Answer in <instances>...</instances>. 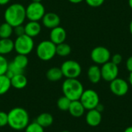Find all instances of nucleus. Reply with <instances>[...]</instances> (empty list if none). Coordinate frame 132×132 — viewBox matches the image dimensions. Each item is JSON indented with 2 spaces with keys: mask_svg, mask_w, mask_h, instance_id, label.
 Masks as SVG:
<instances>
[{
  "mask_svg": "<svg viewBox=\"0 0 132 132\" xmlns=\"http://www.w3.org/2000/svg\"><path fill=\"white\" fill-rule=\"evenodd\" d=\"M29 124V115L22 108L17 107L8 112V125L15 131H22Z\"/></svg>",
  "mask_w": 132,
  "mask_h": 132,
  "instance_id": "obj_1",
  "label": "nucleus"
},
{
  "mask_svg": "<svg viewBox=\"0 0 132 132\" xmlns=\"http://www.w3.org/2000/svg\"><path fill=\"white\" fill-rule=\"evenodd\" d=\"M5 22L12 27L22 25L26 19V8L20 3H13L9 5L4 12Z\"/></svg>",
  "mask_w": 132,
  "mask_h": 132,
  "instance_id": "obj_2",
  "label": "nucleus"
},
{
  "mask_svg": "<svg viewBox=\"0 0 132 132\" xmlns=\"http://www.w3.org/2000/svg\"><path fill=\"white\" fill-rule=\"evenodd\" d=\"M84 90V86L82 83L77 80V78H66L62 84V91L63 96L69 98L71 101L80 100Z\"/></svg>",
  "mask_w": 132,
  "mask_h": 132,
  "instance_id": "obj_3",
  "label": "nucleus"
},
{
  "mask_svg": "<svg viewBox=\"0 0 132 132\" xmlns=\"http://www.w3.org/2000/svg\"><path fill=\"white\" fill-rule=\"evenodd\" d=\"M56 44L50 40L40 42L36 48V55L43 61H49L56 56Z\"/></svg>",
  "mask_w": 132,
  "mask_h": 132,
  "instance_id": "obj_4",
  "label": "nucleus"
},
{
  "mask_svg": "<svg viewBox=\"0 0 132 132\" xmlns=\"http://www.w3.org/2000/svg\"><path fill=\"white\" fill-rule=\"evenodd\" d=\"M34 48L33 39L26 34L16 37L14 41V50L18 54L28 55Z\"/></svg>",
  "mask_w": 132,
  "mask_h": 132,
  "instance_id": "obj_5",
  "label": "nucleus"
},
{
  "mask_svg": "<svg viewBox=\"0 0 132 132\" xmlns=\"http://www.w3.org/2000/svg\"><path fill=\"white\" fill-rule=\"evenodd\" d=\"M63 77L68 79H74L80 77L82 72L80 64L73 60H66L60 67Z\"/></svg>",
  "mask_w": 132,
  "mask_h": 132,
  "instance_id": "obj_6",
  "label": "nucleus"
},
{
  "mask_svg": "<svg viewBox=\"0 0 132 132\" xmlns=\"http://www.w3.org/2000/svg\"><path fill=\"white\" fill-rule=\"evenodd\" d=\"M80 101L84 107L85 110L89 111L97 108V106L100 104V97L95 90L87 89L84 90L80 98Z\"/></svg>",
  "mask_w": 132,
  "mask_h": 132,
  "instance_id": "obj_7",
  "label": "nucleus"
},
{
  "mask_svg": "<svg viewBox=\"0 0 132 132\" xmlns=\"http://www.w3.org/2000/svg\"><path fill=\"white\" fill-rule=\"evenodd\" d=\"M45 13V7L41 2H32L26 8V19L29 21L39 22V20H42Z\"/></svg>",
  "mask_w": 132,
  "mask_h": 132,
  "instance_id": "obj_8",
  "label": "nucleus"
},
{
  "mask_svg": "<svg viewBox=\"0 0 132 132\" xmlns=\"http://www.w3.org/2000/svg\"><path fill=\"white\" fill-rule=\"evenodd\" d=\"M111 54L110 50L104 46H96L90 53V58L96 64L103 65L110 61Z\"/></svg>",
  "mask_w": 132,
  "mask_h": 132,
  "instance_id": "obj_9",
  "label": "nucleus"
},
{
  "mask_svg": "<svg viewBox=\"0 0 132 132\" xmlns=\"http://www.w3.org/2000/svg\"><path fill=\"white\" fill-rule=\"evenodd\" d=\"M101 70L102 79H104L107 82H111L116 79L119 73L118 66L114 64L111 61H108L103 64Z\"/></svg>",
  "mask_w": 132,
  "mask_h": 132,
  "instance_id": "obj_10",
  "label": "nucleus"
},
{
  "mask_svg": "<svg viewBox=\"0 0 132 132\" xmlns=\"http://www.w3.org/2000/svg\"><path fill=\"white\" fill-rule=\"evenodd\" d=\"M110 83V90L114 95L122 97L128 92L129 85L125 80L117 77Z\"/></svg>",
  "mask_w": 132,
  "mask_h": 132,
  "instance_id": "obj_11",
  "label": "nucleus"
},
{
  "mask_svg": "<svg viewBox=\"0 0 132 132\" xmlns=\"http://www.w3.org/2000/svg\"><path fill=\"white\" fill-rule=\"evenodd\" d=\"M50 40L51 42H53L56 45H58L65 42L67 38V32L63 27L59 26L51 29L50 33Z\"/></svg>",
  "mask_w": 132,
  "mask_h": 132,
  "instance_id": "obj_12",
  "label": "nucleus"
},
{
  "mask_svg": "<svg viewBox=\"0 0 132 132\" xmlns=\"http://www.w3.org/2000/svg\"><path fill=\"white\" fill-rule=\"evenodd\" d=\"M42 22L46 28L52 29L60 26V18L57 14L54 12H47L45 13V15H43Z\"/></svg>",
  "mask_w": 132,
  "mask_h": 132,
  "instance_id": "obj_13",
  "label": "nucleus"
},
{
  "mask_svg": "<svg viewBox=\"0 0 132 132\" xmlns=\"http://www.w3.org/2000/svg\"><path fill=\"white\" fill-rule=\"evenodd\" d=\"M102 121L101 112L98 111L96 108L89 110L86 114V122L90 127L98 126Z\"/></svg>",
  "mask_w": 132,
  "mask_h": 132,
  "instance_id": "obj_14",
  "label": "nucleus"
},
{
  "mask_svg": "<svg viewBox=\"0 0 132 132\" xmlns=\"http://www.w3.org/2000/svg\"><path fill=\"white\" fill-rule=\"evenodd\" d=\"M25 34L33 38L37 36L42 29L41 25L39 23V22L36 21H29L27 22L25 26Z\"/></svg>",
  "mask_w": 132,
  "mask_h": 132,
  "instance_id": "obj_15",
  "label": "nucleus"
},
{
  "mask_svg": "<svg viewBox=\"0 0 132 132\" xmlns=\"http://www.w3.org/2000/svg\"><path fill=\"white\" fill-rule=\"evenodd\" d=\"M68 111L70 112L71 116L74 118H80L84 115L85 112V108L80 101V100L73 101L70 103Z\"/></svg>",
  "mask_w": 132,
  "mask_h": 132,
  "instance_id": "obj_16",
  "label": "nucleus"
},
{
  "mask_svg": "<svg viewBox=\"0 0 132 132\" xmlns=\"http://www.w3.org/2000/svg\"><path fill=\"white\" fill-rule=\"evenodd\" d=\"M87 77L92 84H97L101 81V70L97 65H92L87 70Z\"/></svg>",
  "mask_w": 132,
  "mask_h": 132,
  "instance_id": "obj_17",
  "label": "nucleus"
},
{
  "mask_svg": "<svg viewBox=\"0 0 132 132\" xmlns=\"http://www.w3.org/2000/svg\"><path fill=\"white\" fill-rule=\"evenodd\" d=\"M10 80H11L12 87L17 90H21L25 88L28 84L27 78L23 73L14 75Z\"/></svg>",
  "mask_w": 132,
  "mask_h": 132,
  "instance_id": "obj_18",
  "label": "nucleus"
},
{
  "mask_svg": "<svg viewBox=\"0 0 132 132\" xmlns=\"http://www.w3.org/2000/svg\"><path fill=\"white\" fill-rule=\"evenodd\" d=\"M36 122L39 124L43 128H49L53 123V117L50 113H46V112L42 113L37 117Z\"/></svg>",
  "mask_w": 132,
  "mask_h": 132,
  "instance_id": "obj_19",
  "label": "nucleus"
},
{
  "mask_svg": "<svg viewBox=\"0 0 132 132\" xmlns=\"http://www.w3.org/2000/svg\"><path fill=\"white\" fill-rule=\"evenodd\" d=\"M14 50V42L10 39H0V55H6Z\"/></svg>",
  "mask_w": 132,
  "mask_h": 132,
  "instance_id": "obj_20",
  "label": "nucleus"
},
{
  "mask_svg": "<svg viewBox=\"0 0 132 132\" xmlns=\"http://www.w3.org/2000/svg\"><path fill=\"white\" fill-rule=\"evenodd\" d=\"M46 76L47 80L52 82L59 81L63 77L60 67H51L50 69H49L46 72Z\"/></svg>",
  "mask_w": 132,
  "mask_h": 132,
  "instance_id": "obj_21",
  "label": "nucleus"
},
{
  "mask_svg": "<svg viewBox=\"0 0 132 132\" xmlns=\"http://www.w3.org/2000/svg\"><path fill=\"white\" fill-rule=\"evenodd\" d=\"M12 63L19 69L24 70L29 63V60L26 55L17 54V56H15L14 60H12Z\"/></svg>",
  "mask_w": 132,
  "mask_h": 132,
  "instance_id": "obj_22",
  "label": "nucleus"
},
{
  "mask_svg": "<svg viewBox=\"0 0 132 132\" xmlns=\"http://www.w3.org/2000/svg\"><path fill=\"white\" fill-rule=\"evenodd\" d=\"M11 80L5 74L0 75V96L6 94L11 88Z\"/></svg>",
  "mask_w": 132,
  "mask_h": 132,
  "instance_id": "obj_23",
  "label": "nucleus"
},
{
  "mask_svg": "<svg viewBox=\"0 0 132 132\" xmlns=\"http://www.w3.org/2000/svg\"><path fill=\"white\" fill-rule=\"evenodd\" d=\"M71 53V47L69 44L64 43H60L56 46V53L59 56L65 57L70 54Z\"/></svg>",
  "mask_w": 132,
  "mask_h": 132,
  "instance_id": "obj_24",
  "label": "nucleus"
},
{
  "mask_svg": "<svg viewBox=\"0 0 132 132\" xmlns=\"http://www.w3.org/2000/svg\"><path fill=\"white\" fill-rule=\"evenodd\" d=\"M13 33V27L7 22H3L0 25V39L10 38Z\"/></svg>",
  "mask_w": 132,
  "mask_h": 132,
  "instance_id": "obj_25",
  "label": "nucleus"
},
{
  "mask_svg": "<svg viewBox=\"0 0 132 132\" xmlns=\"http://www.w3.org/2000/svg\"><path fill=\"white\" fill-rule=\"evenodd\" d=\"M71 101L65 96L60 97L57 101V107L60 111H67L69 110Z\"/></svg>",
  "mask_w": 132,
  "mask_h": 132,
  "instance_id": "obj_26",
  "label": "nucleus"
},
{
  "mask_svg": "<svg viewBox=\"0 0 132 132\" xmlns=\"http://www.w3.org/2000/svg\"><path fill=\"white\" fill-rule=\"evenodd\" d=\"M25 132H45L44 128L41 127L36 121L29 123L28 126L25 128Z\"/></svg>",
  "mask_w": 132,
  "mask_h": 132,
  "instance_id": "obj_27",
  "label": "nucleus"
},
{
  "mask_svg": "<svg viewBox=\"0 0 132 132\" xmlns=\"http://www.w3.org/2000/svg\"><path fill=\"white\" fill-rule=\"evenodd\" d=\"M8 66H9V63L6 58L4 56L0 55V75H3L6 73L8 70Z\"/></svg>",
  "mask_w": 132,
  "mask_h": 132,
  "instance_id": "obj_28",
  "label": "nucleus"
},
{
  "mask_svg": "<svg viewBox=\"0 0 132 132\" xmlns=\"http://www.w3.org/2000/svg\"><path fill=\"white\" fill-rule=\"evenodd\" d=\"M8 125V113L0 111V128H4Z\"/></svg>",
  "mask_w": 132,
  "mask_h": 132,
  "instance_id": "obj_29",
  "label": "nucleus"
},
{
  "mask_svg": "<svg viewBox=\"0 0 132 132\" xmlns=\"http://www.w3.org/2000/svg\"><path fill=\"white\" fill-rule=\"evenodd\" d=\"M84 1L89 6L93 8H97L101 6L105 0H84Z\"/></svg>",
  "mask_w": 132,
  "mask_h": 132,
  "instance_id": "obj_30",
  "label": "nucleus"
},
{
  "mask_svg": "<svg viewBox=\"0 0 132 132\" xmlns=\"http://www.w3.org/2000/svg\"><path fill=\"white\" fill-rule=\"evenodd\" d=\"M13 32L15 33V35L18 37L20 36H22L25 34V28L22 25L20 26H17L15 27H13Z\"/></svg>",
  "mask_w": 132,
  "mask_h": 132,
  "instance_id": "obj_31",
  "label": "nucleus"
},
{
  "mask_svg": "<svg viewBox=\"0 0 132 132\" xmlns=\"http://www.w3.org/2000/svg\"><path fill=\"white\" fill-rule=\"evenodd\" d=\"M111 62L114 63V64L118 65V66L122 62V56L120 53H115V54H114L111 57Z\"/></svg>",
  "mask_w": 132,
  "mask_h": 132,
  "instance_id": "obj_32",
  "label": "nucleus"
},
{
  "mask_svg": "<svg viewBox=\"0 0 132 132\" xmlns=\"http://www.w3.org/2000/svg\"><path fill=\"white\" fill-rule=\"evenodd\" d=\"M126 68H127V70L130 73L132 72V56H131L130 57H128V59L127 60V62H126Z\"/></svg>",
  "mask_w": 132,
  "mask_h": 132,
  "instance_id": "obj_33",
  "label": "nucleus"
},
{
  "mask_svg": "<svg viewBox=\"0 0 132 132\" xmlns=\"http://www.w3.org/2000/svg\"><path fill=\"white\" fill-rule=\"evenodd\" d=\"M9 2H10V0H0V5H5Z\"/></svg>",
  "mask_w": 132,
  "mask_h": 132,
  "instance_id": "obj_34",
  "label": "nucleus"
},
{
  "mask_svg": "<svg viewBox=\"0 0 132 132\" xmlns=\"http://www.w3.org/2000/svg\"><path fill=\"white\" fill-rule=\"evenodd\" d=\"M96 109L98 111H100V112H101L103 110H104V106L103 105H101L100 104L97 106V108H96Z\"/></svg>",
  "mask_w": 132,
  "mask_h": 132,
  "instance_id": "obj_35",
  "label": "nucleus"
},
{
  "mask_svg": "<svg viewBox=\"0 0 132 132\" xmlns=\"http://www.w3.org/2000/svg\"><path fill=\"white\" fill-rule=\"evenodd\" d=\"M68 1L71 3H73V4H78V3L82 2L84 0H68Z\"/></svg>",
  "mask_w": 132,
  "mask_h": 132,
  "instance_id": "obj_36",
  "label": "nucleus"
},
{
  "mask_svg": "<svg viewBox=\"0 0 132 132\" xmlns=\"http://www.w3.org/2000/svg\"><path fill=\"white\" fill-rule=\"evenodd\" d=\"M128 80H129V84L132 86V72L130 73V75H129V78H128Z\"/></svg>",
  "mask_w": 132,
  "mask_h": 132,
  "instance_id": "obj_37",
  "label": "nucleus"
},
{
  "mask_svg": "<svg viewBox=\"0 0 132 132\" xmlns=\"http://www.w3.org/2000/svg\"><path fill=\"white\" fill-rule=\"evenodd\" d=\"M124 132H132V126H130V127L127 128Z\"/></svg>",
  "mask_w": 132,
  "mask_h": 132,
  "instance_id": "obj_38",
  "label": "nucleus"
},
{
  "mask_svg": "<svg viewBox=\"0 0 132 132\" xmlns=\"http://www.w3.org/2000/svg\"><path fill=\"white\" fill-rule=\"evenodd\" d=\"M129 30H130L131 34L132 35V19L131 21V22H130V25H129Z\"/></svg>",
  "mask_w": 132,
  "mask_h": 132,
  "instance_id": "obj_39",
  "label": "nucleus"
},
{
  "mask_svg": "<svg viewBox=\"0 0 132 132\" xmlns=\"http://www.w3.org/2000/svg\"><path fill=\"white\" fill-rule=\"evenodd\" d=\"M128 5H129L130 8L132 9V0H128Z\"/></svg>",
  "mask_w": 132,
  "mask_h": 132,
  "instance_id": "obj_40",
  "label": "nucleus"
},
{
  "mask_svg": "<svg viewBox=\"0 0 132 132\" xmlns=\"http://www.w3.org/2000/svg\"><path fill=\"white\" fill-rule=\"evenodd\" d=\"M32 2H41L42 0H32Z\"/></svg>",
  "mask_w": 132,
  "mask_h": 132,
  "instance_id": "obj_41",
  "label": "nucleus"
},
{
  "mask_svg": "<svg viewBox=\"0 0 132 132\" xmlns=\"http://www.w3.org/2000/svg\"><path fill=\"white\" fill-rule=\"evenodd\" d=\"M61 132H70V131H61Z\"/></svg>",
  "mask_w": 132,
  "mask_h": 132,
  "instance_id": "obj_42",
  "label": "nucleus"
}]
</instances>
